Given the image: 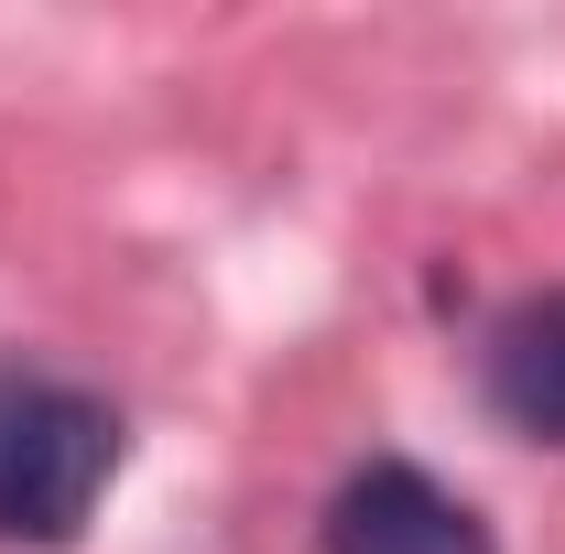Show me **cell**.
Wrapping results in <instances>:
<instances>
[{
    "label": "cell",
    "mask_w": 565,
    "mask_h": 554,
    "mask_svg": "<svg viewBox=\"0 0 565 554\" xmlns=\"http://www.w3.org/2000/svg\"><path fill=\"white\" fill-rule=\"evenodd\" d=\"M327 554H490V522L414 457H370L327 500Z\"/></svg>",
    "instance_id": "cell-2"
},
{
    "label": "cell",
    "mask_w": 565,
    "mask_h": 554,
    "mask_svg": "<svg viewBox=\"0 0 565 554\" xmlns=\"http://www.w3.org/2000/svg\"><path fill=\"white\" fill-rule=\"evenodd\" d=\"M490 414L511 435L565 446V283L555 294H522L490 327Z\"/></svg>",
    "instance_id": "cell-3"
},
{
    "label": "cell",
    "mask_w": 565,
    "mask_h": 554,
    "mask_svg": "<svg viewBox=\"0 0 565 554\" xmlns=\"http://www.w3.org/2000/svg\"><path fill=\"white\" fill-rule=\"evenodd\" d=\"M120 468V414L55 370L0 359V544H76Z\"/></svg>",
    "instance_id": "cell-1"
}]
</instances>
